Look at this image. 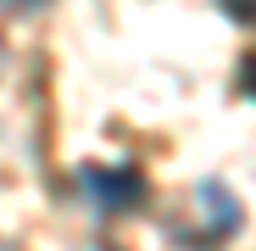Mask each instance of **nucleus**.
Returning a JSON list of instances; mask_svg holds the SVG:
<instances>
[{
	"instance_id": "obj_1",
	"label": "nucleus",
	"mask_w": 256,
	"mask_h": 251,
	"mask_svg": "<svg viewBox=\"0 0 256 251\" xmlns=\"http://www.w3.org/2000/svg\"><path fill=\"white\" fill-rule=\"evenodd\" d=\"M84 184H90V195L106 212H122V206H134L145 195V173L140 167H84Z\"/></svg>"
},
{
	"instance_id": "obj_2",
	"label": "nucleus",
	"mask_w": 256,
	"mask_h": 251,
	"mask_svg": "<svg viewBox=\"0 0 256 251\" xmlns=\"http://www.w3.org/2000/svg\"><path fill=\"white\" fill-rule=\"evenodd\" d=\"M228 12H234L240 23H250V0H228Z\"/></svg>"
},
{
	"instance_id": "obj_3",
	"label": "nucleus",
	"mask_w": 256,
	"mask_h": 251,
	"mask_svg": "<svg viewBox=\"0 0 256 251\" xmlns=\"http://www.w3.org/2000/svg\"><path fill=\"white\" fill-rule=\"evenodd\" d=\"M12 6H34V0H12Z\"/></svg>"
}]
</instances>
